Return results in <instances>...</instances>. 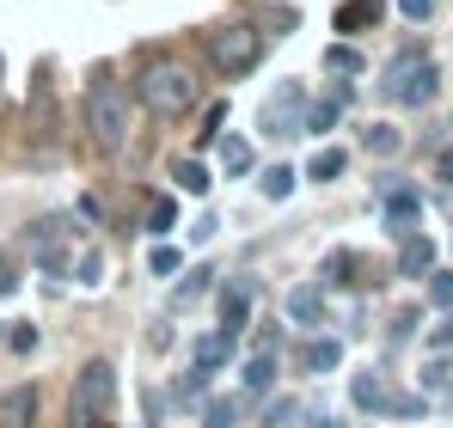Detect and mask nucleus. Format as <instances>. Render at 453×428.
<instances>
[{
	"mask_svg": "<svg viewBox=\"0 0 453 428\" xmlns=\"http://www.w3.org/2000/svg\"><path fill=\"white\" fill-rule=\"evenodd\" d=\"M349 270H356V251H331L325 257V282H349Z\"/></svg>",
	"mask_w": 453,
	"mask_h": 428,
	"instance_id": "24",
	"label": "nucleus"
},
{
	"mask_svg": "<svg viewBox=\"0 0 453 428\" xmlns=\"http://www.w3.org/2000/svg\"><path fill=\"white\" fill-rule=\"evenodd\" d=\"M337 361H343V349H337V343H331V337H319V343H306L301 367H306V373H331V367H337Z\"/></svg>",
	"mask_w": 453,
	"mask_h": 428,
	"instance_id": "18",
	"label": "nucleus"
},
{
	"mask_svg": "<svg viewBox=\"0 0 453 428\" xmlns=\"http://www.w3.org/2000/svg\"><path fill=\"white\" fill-rule=\"evenodd\" d=\"M429 270H435V245L411 233V239H404V251H398V276H429Z\"/></svg>",
	"mask_w": 453,
	"mask_h": 428,
	"instance_id": "13",
	"label": "nucleus"
},
{
	"mask_svg": "<svg viewBox=\"0 0 453 428\" xmlns=\"http://www.w3.org/2000/svg\"><path fill=\"white\" fill-rule=\"evenodd\" d=\"M423 392H453V361H429L423 367Z\"/></svg>",
	"mask_w": 453,
	"mask_h": 428,
	"instance_id": "22",
	"label": "nucleus"
},
{
	"mask_svg": "<svg viewBox=\"0 0 453 428\" xmlns=\"http://www.w3.org/2000/svg\"><path fill=\"white\" fill-rule=\"evenodd\" d=\"M19 287V270H12V257H0V294H12Z\"/></svg>",
	"mask_w": 453,
	"mask_h": 428,
	"instance_id": "34",
	"label": "nucleus"
},
{
	"mask_svg": "<svg viewBox=\"0 0 453 428\" xmlns=\"http://www.w3.org/2000/svg\"><path fill=\"white\" fill-rule=\"evenodd\" d=\"M0 428H37V386H12L0 398Z\"/></svg>",
	"mask_w": 453,
	"mask_h": 428,
	"instance_id": "6",
	"label": "nucleus"
},
{
	"mask_svg": "<svg viewBox=\"0 0 453 428\" xmlns=\"http://www.w3.org/2000/svg\"><path fill=\"white\" fill-rule=\"evenodd\" d=\"M245 312H251V282H226L221 287V331L226 337H239Z\"/></svg>",
	"mask_w": 453,
	"mask_h": 428,
	"instance_id": "8",
	"label": "nucleus"
},
{
	"mask_svg": "<svg viewBox=\"0 0 453 428\" xmlns=\"http://www.w3.org/2000/svg\"><path fill=\"white\" fill-rule=\"evenodd\" d=\"M435 92H441V73H435V62H429L423 50L392 56V68H386V98H398V104H429Z\"/></svg>",
	"mask_w": 453,
	"mask_h": 428,
	"instance_id": "5",
	"label": "nucleus"
},
{
	"mask_svg": "<svg viewBox=\"0 0 453 428\" xmlns=\"http://www.w3.org/2000/svg\"><path fill=\"white\" fill-rule=\"evenodd\" d=\"M135 98L148 104L159 123H178V117L196 111V98H203V73L190 68V62H178V56H153L148 68H142Z\"/></svg>",
	"mask_w": 453,
	"mask_h": 428,
	"instance_id": "1",
	"label": "nucleus"
},
{
	"mask_svg": "<svg viewBox=\"0 0 453 428\" xmlns=\"http://www.w3.org/2000/svg\"><path fill=\"white\" fill-rule=\"evenodd\" d=\"M398 12H404V19H417V25H423V19H429V12H435V0H398Z\"/></svg>",
	"mask_w": 453,
	"mask_h": 428,
	"instance_id": "33",
	"label": "nucleus"
},
{
	"mask_svg": "<svg viewBox=\"0 0 453 428\" xmlns=\"http://www.w3.org/2000/svg\"><path fill=\"white\" fill-rule=\"evenodd\" d=\"M221 165H226V172H245V165H251V147H245V141H226L221 147Z\"/></svg>",
	"mask_w": 453,
	"mask_h": 428,
	"instance_id": "29",
	"label": "nucleus"
},
{
	"mask_svg": "<svg viewBox=\"0 0 453 428\" xmlns=\"http://www.w3.org/2000/svg\"><path fill=\"white\" fill-rule=\"evenodd\" d=\"M172 226H178V203H172V196H153V203H148V233H153V239H165Z\"/></svg>",
	"mask_w": 453,
	"mask_h": 428,
	"instance_id": "19",
	"label": "nucleus"
},
{
	"mask_svg": "<svg viewBox=\"0 0 453 428\" xmlns=\"http://www.w3.org/2000/svg\"><path fill=\"white\" fill-rule=\"evenodd\" d=\"M226 355H233V337H226V331L203 337V343H196V373H209V379H215V367H226Z\"/></svg>",
	"mask_w": 453,
	"mask_h": 428,
	"instance_id": "15",
	"label": "nucleus"
},
{
	"mask_svg": "<svg viewBox=\"0 0 453 428\" xmlns=\"http://www.w3.org/2000/svg\"><path fill=\"white\" fill-rule=\"evenodd\" d=\"M349 398H356V410H386V386H380V373H356V379H349Z\"/></svg>",
	"mask_w": 453,
	"mask_h": 428,
	"instance_id": "16",
	"label": "nucleus"
},
{
	"mask_svg": "<svg viewBox=\"0 0 453 428\" xmlns=\"http://www.w3.org/2000/svg\"><path fill=\"white\" fill-rule=\"evenodd\" d=\"M380 0H343L337 6V31H368V25H380Z\"/></svg>",
	"mask_w": 453,
	"mask_h": 428,
	"instance_id": "14",
	"label": "nucleus"
},
{
	"mask_svg": "<svg viewBox=\"0 0 453 428\" xmlns=\"http://www.w3.org/2000/svg\"><path fill=\"white\" fill-rule=\"evenodd\" d=\"M233 423H239V404H233V398H215L209 417H203V428H233Z\"/></svg>",
	"mask_w": 453,
	"mask_h": 428,
	"instance_id": "23",
	"label": "nucleus"
},
{
	"mask_svg": "<svg viewBox=\"0 0 453 428\" xmlns=\"http://www.w3.org/2000/svg\"><path fill=\"white\" fill-rule=\"evenodd\" d=\"M288 318H295L301 331L325 325V287H295V294H288Z\"/></svg>",
	"mask_w": 453,
	"mask_h": 428,
	"instance_id": "9",
	"label": "nucleus"
},
{
	"mask_svg": "<svg viewBox=\"0 0 453 428\" xmlns=\"http://www.w3.org/2000/svg\"><path fill=\"white\" fill-rule=\"evenodd\" d=\"M362 141H368V153H398V129H386V123H374V129H368Z\"/></svg>",
	"mask_w": 453,
	"mask_h": 428,
	"instance_id": "25",
	"label": "nucleus"
},
{
	"mask_svg": "<svg viewBox=\"0 0 453 428\" xmlns=\"http://www.w3.org/2000/svg\"><path fill=\"white\" fill-rule=\"evenodd\" d=\"M270 386H276V343L264 337V343H257V355L245 361V392H251V398H264Z\"/></svg>",
	"mask_w": 453,
	"mask_h": 428,
	"instance_id": "7",
	"label": "nucleus"
},
{
	"mask_svg": "<svg viewBox=\"0 0 453 428\" xmlns=\"http://www.w3.org/2000/svg\"><path fill=\"white\" fill-rule=\"evenodd\" d=\"M209 276H215V270H196V282H184V287H178V306H190V300H196V294L209 287Z\"/></svg>",
	"mask_w": 453,
	"mask_h": 428,
	"instance_id": "31",
	"label": "nucleus"
},
{
	"mask_svg": "<svg viewBox=\"0 0 453 428\" xmlns=\"http://www.w3.org/2000/svg\"><path fill=\"white\" fill-rule=\"evenodd\" d=\"M148 270H153V276H178V251H172V245H153Z\"/></svg>",
	"mask_w": 453,
	"mask_h": 428,
	"instance_id": "28",
	"label": "nucleus"
},
{
	"mask_svg": "<svg viewBox=\"0 0 453 428\" xmlns=\"http://www.w3.org/2000/svg\"><path fill=\"white\" fill-rule=\"evenodd\" d=\"M392 417H423V398H386Z\"/></svg>",
	"mask_w": 453,
	"mask_h": 428,
	"instance_id": "32",
	"label": "nucleus"
},
{
	"mask_svg": "<svg viewBox=\"0 0 453 428\" xmlns=\"http://www.w3.org/2000/svg\"><path fill=\"white\" fill-rule=\"evenodd\" d=\"M331 123H337V104H312L306 111V135H325Z\"/></svg>",
	"mask_w": 453,
	"mask_h": 428,
	"instance_id": "26",
	"label": "nucleus"
},
{
	"mask_svg": "<svg viewBox=\"0 0 453 428\" xmlns=\"http://www.w3.org/2000/svg\"><path fill=\"white\" fill-rule=\"evenodd\" d=\"M448 343H453V318L441 325V331H435V349H448Z\"/></svg>",
	"mask_w": 453,
	"mask_h": 428,
	"instance_id": "36",
	"label": "nucleus"
},
{
	"mask_svg": "<svg viewBox=\"0 0 453 428\" xmlns=\"http://www.w3.org/2000/svg\"><path fill=\"white\" fill-rule=\"evenodd\" d=\"M435 178H441V184H448V190H453V147H448V153H441V159H435Z\"/></svg>",
	"mask_w": 453,
	"mask_h": 428,
	"instance_id": "35",
	"label": "nucleus"
},
{
	"mask_svg": "<svg viewBox=\"0 0 453 428\" xmlns=\"http://www.w3.org/2000/svg\"><path fill=\"white\" fill-rule=\"evenodd\" d=\"M295 111H306L301 86H282V92H276V104H270V117H264V129H270V135H295V129H288V117H295Z\"/></svg>",
	"mask_w": 453,
	"mask_h": 428,
	"instance_id": "10",
	"label": "nucleus"
},
{
	"mask_svg": "<svg viewBox=\"0 0 453 428\" xmlns=\"http://www.w3.org/2000/svg\"><path fill=\"white\" fill-rule=\"evenodd\" d=\"M429 300H435V306H453V276L448 270H429Z\"/></svg>",
	"mask_w": 453,
	"mask_h": 428,
	"instance_id": "27",
	"label": "nucleus"
},
{
	"mask_svg": "<svg viewBox=\"0 0 453 428\" xmlns=\"http://www.w3.org/2000/svg\"><path fill=\"white\" fill-rule=\"evenodd\" d=\"M343 165H349V153H343V147H325V153H312L306 178H312V184H331V178H343Z\"/></svg>",
	"mask_w": 453,
	"mask_h": 428,
	"instance_id": "17",
	"label": "nucleus"
},
{
	"mask_svg": "<svg viewBox=\"0 0 453 428\" xmlns=\"http://www.w3.org/2000/svg\"><path fill=\"white\" fill-rule=\"evenodd\" d=\"M129 117H135V86L117 73H98L86 86V135L98 153H123L129 147Z\"/></svg>",
	"mask_w": 453,
	"mask_h": 428,
	"instance_id": "2",
	"label": "nucleus"
},
{
	"mask_svg": "<svg viewBox=\"0 0 453 428\" xmlns=\"http://www.w3.org/2000/svg\"><path fill=\"white\" fill-rule=\"evenodd\" d=\"M325 68L331 73H362V50H356V43H331V50H325Z\"/></svg>",
	"mask_w": 453,
	"mask_h": 428,
	"instance_id": "20",
	"label": "nucleus"
},
{
	"mask_svg": "<svg viewBox=\"0 0 453 428\" xmlns=\"http://www.w3.org/2000/svg\"><path fill=\"white\" fill-rule=\"evenodd\" d=\"M117 404V367L111 361H86L74 373V392H68V428H98Z\"/></svg>",
	"mask_w": 453,
	"mask_h": 428,
	"instance_id": "4",
	"label": "nucleus"
},
{
	"mask_svg": "<svg viewBox=\"0 0 453 428\" xmlns=\"http://www.w3.org/2000/svg\"><path fill=\"white\" fill-rule=\"evenodd\" d=\"M264 50H270V37H264L257 25H215V31H209V43H203L209 68L226 73V80L251 73L257 62H264Z\"/></svg>",
	"mask_w": 453,
	"mask_h": 428,
	"instance_id": "3",
	"label": "nucleus"
},
{
	"mask_svg": "<svg viewBox=\"0 0 453 428\" xmlns=\"http://www.w3.org/2000/svg\"><path fill=\"white\" fill-rule=\"evenodd\" d=\"M221 123H226V104H209V117H203V129H196V135H203V147L221 135Z\"/></svg>",
	"mask_w": 453,
	"mask_h": 428,
	"instance_id": "30",
	"label": "nucleus"
},
{
	"mask_svg": "<svg viewBox=\"0 0 453 428\" xmlns=\"http://www.w3.org/2000/svg\"><path fill=\"white\" fill-rule=\"evenodd\" d=\"M417 214H423V203H417L411 190L386 196V226H392V233H404V239H411V233H417Z\"/></svg>",
	"mask_w": 453,
	"mask_h": 428,
	"instance_id": "11",
	"label": "nucleus"
},
{
	"mask_svg": "<svg viewBox=\"0 0 453 428\" xmlns=\"http://www.w3.org/2000/svg\"><path fill=\"white\" fill-rule=\"evenodd\" d=\"M172 178H178V190H190V196H209V184H215L209 159H172Z\"/></svg>",
	"mask_w": 453,
	"mask_h": 428,
	"instance_id": "12",
	"label": "nucleus"
},
{
	"mask_svg": "<svg viewBox=\"0 0 453 428\" xmlns=\"http://www.w3.org/2000/svg\"><path fill=\"white\" fill-rule=\"evenodd\" d=\"M295 178H301L295 165H270V172H264V196H270V203H282V196L295 190Z\"/></svg>",
	"mask_w": 453,
	"mask_h": 428,
	"instance_id": "21",
	"label": "nucleus"
}]
</instances>
